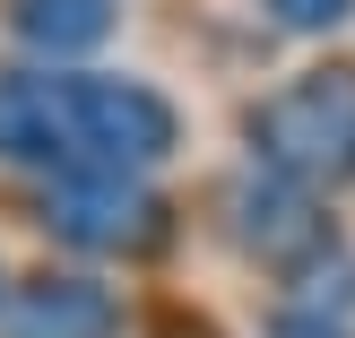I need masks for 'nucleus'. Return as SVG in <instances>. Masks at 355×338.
<instances>
[{
    "label": "nucleus",
    "mask_w": 355,
    "mask_h": 338,
    "mask_svg": "<svg viewBox=\"0 0 355 338\" xmlns=\"http://www.w3.org/2000/svg\"><path fill=\"white\" fill-rule=\"evenodd\" d=\"M243 130H252V165L312 191V200L355 183V61H321L304 78H286L277 96L252 104Z\"/></svg>",
    "instance_id": "f257e3e1"
},
{
    "label": "nucleus",
    "mask_w": 355,
    "mask_h": 338,
    "mask_svg": "<svg viewBox=\"0 0 355 338\" xmlns=\"http://www.w3.org/2000/svg\"><path fill=\"white\" fill-rule=\"evenodd\" d=\"M0 165H44L52 183L69 174V113L52 69H0Z\"/></svg>",
    "instance_id": "423d86ee"
},
{
    "label": "nucleus",
    "mask_w": 355,
    "mask_h": 338,
    "mask_svg": "<svg viewBox=\"0 0 355 338\" xmlns=\"http://www.w3.org/2000/svg\"><path fill=\"white\" fill-rule=\"evenodd\" d=\"M9 26L26 35L35 52H52V61H69V52H96L104 35H113V0H17Z\"/></svg>",
    "instance_id": "0eeeda50"
},
{
    "label": "nucleus",
    "mask_w": 355,
    "mask_h": 338,
    "mask_svg": "<svg viewBox=\"0 0 355 338\" xmlns=\"http://www.w3.org/2000/svg\"><path fill=\"white\" fill-rule=\"evenodd\" d=\"M0 330L9 338H121V304L113 287H96L78 269H44L17 295H0Z\"/></svg>",
    "instance_id": "39448f33"
},
{
    "label": "nucleus",
    "mask_w": 355,
    "mask_h": 338,
    "mask_svg": "<svg viewBox=\"0 0 355 338\" xmlns=\"http://www.w3.org/2000/svg\"><path fill=\"white\" fill-rule=\"evenodd\" d=\"M269 338H355V330H347V321H321V312H277Z\"/></svg>",
    "instance_id": "1a4fd4ad"
},
{
    "label": "nucleus",
    "mask_w": 355,
    "mask_h": 338,
    "mask_svg": "<svg viewBox=\"0 0 355 338\" xmlns=\"http://www.w3.org/2000/svg\"><path fill=\"white\" fill-rule=\"evenodd\" d=\"M61 113H69V174H148L182 148V113L148 78L113 69H61Z\"/></svg>",
    "instance_id": "f03ea898"
},
{
    "label": "nucleus",
    "mask_w": 355,
    "mask_h": 338,
    "mask_svg": "<svg viewBox=\"0 0 355 338\" xmlns=\"http://www.w3.org/2000/svg\"><path fill=\"white\" fill-rule=\"evenodd\" d=\"M225 235H234L243 252H260L269 269H304V260H321L329 243H338L312 191L277 183V174H260V165H243L234 183H225Z\"/></svg>",
    "instance_id": "20e7f679"
},
{
    "label": "nucleus",
    "mask_w": 355,
    "mask_h": 338,
    "mask_svg": "<svg viewBox=\"0 0 355 338\" xmlns=\"http://www.w3.org/2000/svg\"><path fill=\"white\" fill-rule=\"evenodd\" d=\"M260 9H269L286 35H329V26L355 17V0H260Z\"/></svg>",
    "instance_id": "6e6552de"
},
{
    "label": "nucleus",
    "mask_w": 355,
    "mask_h": 338,
    "mask_svg": "<svg viewBox=\"0 0 355 338\" xmlns=\"http://www.w3.org/2000/svg\"><path fill=\"white\" fill-rule=\"evenodd\" d=\"M44 226L69 252H104V260H139L165 243V200L130 174H61L44 191Z\"/></svg>",
    "instance_id": "7ed1b4c3"
}]
</instances>
